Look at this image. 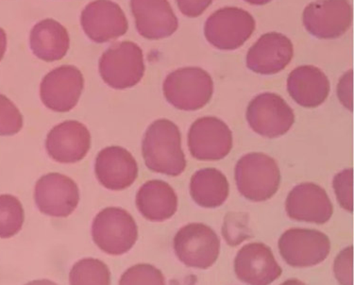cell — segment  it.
Instances as JSON below:
<instances>
[{"instance_id":"21","label":"cell","mask_w":354,"mask_h":285,"mask_svg":"<svg viewBox=\"0 0 354 285\" xmlns=\"http://www.w3.org/2000/svg\"><path fill=\"white\" fill-rule=\"evenodd\" d=\"M288 94L297 104L304 108H317L329 97L330 84L324 72L316 66L297 67L289 74Z\"/></svg>"},{"instance_id":"7","label":"cell","mask_w":354,"mask_h":285,"mask_svg":"<svg viewBox=\"0 0 354 285\" xmlns=\"http://www.w3.org/2000/svg\"><path fill=\"white\" fill-rule=\"evenodd\" d=\"M255 20L249 12L236 7H225L209 17L204 35L219 50L241 48L254 33Z\"/></svg>"},{"instance_id":"26","label":"cell","mask_w":354,"mask_h":285,"mask_svg":"<svg viewBox=\"0 0 354 285\" xmlns=\"http://www.w3.org/2000/svg\"><path fill=\"white\" fill-rule=\"evenodd\" d=\"M222 235L225 242L231 247H236L250 239L252 230L249 227V217L243 212H230L225 217Z\"/></svg>"},{"instance_id":"31","label":"cell","mask_w":354,"mask_h":285,"mask_svg":"<svg viewBox=\"0 0 354 285\" xmlns=\"http://www.w3.org/2000/svg\"><path fill=\"white\" fill-rule=\"evenodd\" d=\"M337 98L347 110L353 111V71L346 72L337 84Z\"/></svg>"},{"instance_id":"10","label":"cell","mask_w":354,"mask_h":285,"mask_svg":"<svg viewBox=\"0 0 354 285\" xmlns=\"http://www.w3.org/2000/svg\"><path fill=\"white\" fill-rule=\"evenodd\" d=\"M187 145L194 159L214 162L228 156L234 147V136L223 120L204 116L191 125Z\"/></svg>"},{"instance_id":"12","label":"cell","mask_w":354,"mask_h":285,"mask_svg":"<svg viewBox=\"0 0 354 285\" xmlns=\"http://www.w3.org/2000/svg\"><path fill=\"white\" fill-rule=\"evenodd\" d=\"M84 87V76L77 67L59 66L46 74L41 82V100L49 110L67 113L79 102Z\"/></svg>"},{"instance_id":"3","label":"cell","mask_w":354,"mask_h":285,"mask_svg":"<svg viewBox=\"0 0 354 285\" xmlns=\"http://www.w3.org/2000/svg\"><path fill=\"white\" fill-rule=\"evenodd\" d=\"M162 91L167 102L178 110L198 111L210 102L214 82L210 74L200 67H183L167 75Z\"/></svg>"},{"instance_id":"13","label":"cell","mask_w":354,"mask_h":285,"mask_svg":"<svg viewBox=\"0 0 354 285\" xmlns=\"http://www.w3.org/2000/svg\"><path fill=\"white\" fill-rule=\"evenodd\" d=\"M237 279L247 285H271L283 274L273 251L266 243L253 242L240 248L234 261Z\"/></svg>"},{"instance_id":"24","label":"cell","mask_w":354,"mask_h":285,"mask_svg":"<svg viewBox=\"0 0 354 285\" xmlns=\"http://www.w3.org/2000/svg\"><path fill=\"white\" fill-rule=\"evenodd\" d=\"M229 194L228 178L216 168H203L191 178V198L203 208H218L228 199Z\"/></svg>"},{"instance_id":"11","label":"cell","mask_w":354,"mask_h":285,"mask_svg":"<svg viewBox=\"0 0 354 285\" xmlns=\"http://www.w3.org/2000/svg\"><path fill=\"white\" fill-rule=\"evenodd\" d=\"M307 32L319 39H337L345 35L353 21L348 0H317L307 5L302 15Z\"/></svg>"},{"instance_id":"9","label":"cell","mask_w":354,"mask_h":285,"mask_svg":"<svg viewBox=\"0 0 354 285\" xmlns=\"http://www.w3.org/2000/svg\"><path fill=\"white\" fill-rule=\"evenodd\" d=\"M92 235L100 250L120 255L133 247L138 237V229L128 212L118 207H110L98 212L95 217Z\"/></svg>"},{"instance_id":"23","label":"cell","mask_w":354,"mask_h":285,"mask_svg":"<svg viewBox=\"0 0 354 285\" xmlns=\"http://www.w3.org/2000/svg\"><path fill=\"white\" fill-rule=\"evenodd\" d=\"M30 45L37 58L45 62H56L66 55L71 38L63 25L48 18L32 28Z\"/></svg>"},{"instance_id":"1","label":"cell","mask_w":354,"mask_h":285,"mask_svg":"<svg viewBox=\"0 0 354 285\" xmlns=\"http://www.w3.org/2000/svg\"><path fill=\"white\" fill-rule=\"evenodd\" d=\"M142 155L149 170L170 177L182 175L186 159L179 127L169 119L152 122L142 142Z\"/></svg>"},{"instance_id":"34","label":"cell","mask_w":354,"mask_h":285,"mask_svg":"<svg viewBox=\"0 0 354 285\" xmlns=\"http://www.w3.org/2000/svg\"><path fill=\"white\" fill-rule=\"evenodd\" d=\"M245 1L252 5H257V6H262V5L270 3L271 0H245Z\"/></svg>"},{"instance_id":"29","label":"cell","mask_w":354,"mask_h":285,"mask_svg":"<svg viewBox=\"0 0 354 285\" xmlns=\"http://www.w3.org/2000/svg\"><path fill=\"white\" fill-rule=\"evenodd\" d=\"M129 271L123 278L128 285H165L161 271L151 264H139Z\"/></svg>"},{"instance_id":"14","label":"cell","mask_w":354,"mask_h":285,"mask_svg":"<svg viewBox=\"0 0 354 285\" xmlns=\"http://www.w3.org/2000/svg\"><path fill=\"white\" fill-rule=\"evenodd\" d=\"M35 199L38 209L46 216L66 217L79 204V187L66 175L49 173L36 183Z\"/></svg>"},{"instance_id":"4","label":"cell","mask_w":354,"mask_h":285,"mask_svg":"<svg viewBox=\"0 0 354 285\" xmlns=\"http://www.w3.org/2000/svg\"><path fill=\"white\" fill-rule=\"evenodd\" d=\"M98 69L105 84L113 89L136 86L146 70L143 51L131 41L115 44L100 57Z\"/></svg>"},{"instance_id":"6","label":"cell","mask_w":354,"mask_h":285,"mask_svg":"<svg viewBox=\"0 0 354 285\" xmlns=\"http://www.w3.org/2000/svg\"><path fill=\"white\" fill-rule=\"evenodd\" d=\"M330 238L314 229L292 228L278 241L279 252L284 263L296 268H308L324 261L330 252Z\"/></svg>"},{"instance_id":"19","label":"cell","mask_w":354,"mask_h":285,"mask_svg":"<svg viewBox=\"0 0 354 285\" xmlns=\"http://www.w3.org/2000/svg\"><path fill=\"white\" fill-rule=\"evenodd\" d=\"M95 173L100 185L113 191L125 190L138 177V165L133 155L121 147H108L97 154Z\"/></svg>"},{"instance_id":"16","label":"cell","mask_w":354,"mask_h":285,"mask_svg":"<svg viewBox=\"0 0 354 285\" xmlns=\"http://www.w3.org/2000/svg\"><path fill=\"white\" fill-rule=\"evenodd\" d=\"M289 219L298 222L323 225L332 219L333 205L327 192L314 183H302L289 192L286 199Z\"/></svg>"},{"instance_id":"35","label":"cell","mask_w":354,"mask_h":285,"mask_svg":"<svg viewBox=\"0 0 354 285\" xmlns=\"http://www.w3.org/2000/svg\"><path fill=\"white\" fill-rule=\"evenodd\" d=\"M280 285H307L304 282L299 281L298 279H290L288 281L283 282Z\"/></svg>"},{"instance_id":"27","label":"cell","mask_w":354,"mask_h":285,"mask_svg":"<svg viewBox=\"0 0 354 285\" xmlns=\"http://www.w3.org/2000/svg\"><path fill=\"white\" fill-rule=\"evenodd\" d=\"M23 128V116L12 100L0 94V136H12Z\"/></svg>"},{"instance_id":"8","label":"cell","mask_w":354,"mask_h":285,"mask_svg":"<svg viewBox=\"0 0 354 285\" xmlns=\"http://www.w3.org/2000/svg\"><path fill=\"white\" fill-rule=\"evenodd\" d=\"M245 118L255 134L270 139L283 136L295 123L293 109L281 95L274 93H263L252 98L248 105Z\"/></svg>"},{"instance_id":"22","label":"cell","mask_w":354,"mask_h":285,"mask_svg":"<svg viewBox=\"0 0 354 285\" xmlns=\"http://www.w3.org/2000/svg\"><path fill=\"white\" fill-rule=\"evenodd\" d=\"M136 206L145 219L164 222L171 219L178 210V196L169 183L161 180L147 181L136 195Z\"/></svg>"},{"instance_id":"30","label":"cell","mask_w":354,"mask_h":285,"mask_svg":"<svg viewBox=\"0 0 354 285\" xmlns=\"http://www.w3.org/2000/svg\"><path fill=\"white\" fill-rule=\"evenodd\" d=\"M333 275L339 285L353 284V247L343 248L333 261Z\"/></svg>"},{"instance_id":"17","label":"cell","mask_w":354,"mask_h":285,"mask_svg":"<svg viewBox=\"0 0 354 285\" xmlns=\"http://www.w3.org/2000/svg\"><path fill=\"white\" fill-rule=\"evenodd\" d=\"M91 147V136L86 126L68 120L54 127L46 140V149L51 159L61 164H75L84 159Z\"/></svg>"},{"instance_id":"28","label":"cell","mask_w":354,"mask_h":285,"mask_svg":"<svg viewBox=\"0 0 354 285\" xmlns=\"http://www.w3.org/2000/svg\"><path fill=\"white\" fill-rule=\"evenodd\" d=\"M333 187L341 208L346 212H353V168H347L337 173L333 178Z\"/></svg>"},{"instance_id":"32","label":"cell","mask_w":354,"mask_h":285,"mask_svg":"<svg viewBox=\"0 0 354 285\" xmlns=\"http://www.w3.org/2000/svg\"><path fill=\"white\" fill-rule=\"evenodd\" d=\"M213 1L214 0H176L180 12L191 18L200 17Z\"/></svg>"},{"instance_id":"25","label":"cell","mask_w":354,"mask_h":285,"mask_svg":"<svg viewBox=\"0 0 354 285\" xmlns=\"http://www.w3.org/2000/svg\"><path fill=\"white\" fill-rule=\"evenodd\" d=\"M24 210L19 199L12 195L0 196V238L17 235L24 223Z\"/></svg>"},{"instance_id":"15","label":"cell","mask_w":354,"mask_h":285,"mask_svg":"<svg viewBox=\"0 0 354 285\" xmlns=\"http://www.w3.org/2000/svg\"><path fill=\"white\" fill-rule=\"evenodd\" d=\"M81 24L88 38L107 43L128 32L129 23L120 5L111 0H95L82 12Z\"/></svg>"},{"instance_id":"2","label":"cell","mask_w":354,"mask_h":285,"mask_svg":"<svg viewBox=\"0 0 354 285\" xmlns=\"http://www.w3.org/2000/svg\"><path fill=\"white\" fill-rule=\"evenodd\" d=\"M234 178L240 195L252 202L273 198L281 180L277 162L262 152H252L240 158L235 165Z\"/></svg>"},{"instance_id":"33","label":"cell","mask_w":354,"mask_h":285,"mask_svg":"<svg viewBox=\"0 0 354 285\" xmlns=\"http://www.w3.org/2000/svg\"><path fill=\"white\" fill-rule=\"evenodd\" d=\"M7 49V35L3 28H0V62L3 59Z\"/></svg>"},{"instance_id":"20","label":"cell","mask_w":354,"mask_h":285,"mask_svg":"<svg viewBox=\"0 0 354 285\" xmlns=\"http://www.w3.org/2000/svg\"><path fill=\"white\" fill-rule=\"evenodd\" d=\"M137 32L149 40L174 35L179 21L167 0H131Z\"/></svg>"},{"instance_id":"18","label":"cell","mask_w":354,"mask_h":285,"mask_svg":"<svg viewBox=\"0 0 354 285\" xmlns=\"http://www.w3.org/2000/svg\"><path fill=\"white\" fill-rule=\"evenodd\" d=\"M294 56L290 39L279 33H268L253 44L247 54V66L254 73L275 75L291 63Z\"/></svg>"},{"instance_id":"5","label":"cell","mask_w":354,"mask_h":285,"mask_svg":"<svg viewBox=\"0 0 354 285\" xmlns=\"http://www.w3.org/2000/svg\"><path fill=\"white\" fill-rule=\"evenodd\" d=\"M173 247L177 258L186 266L205 270L218 260L221 243L208 225L190 223L176 233Z\"/></svg>"}]
</instances>
